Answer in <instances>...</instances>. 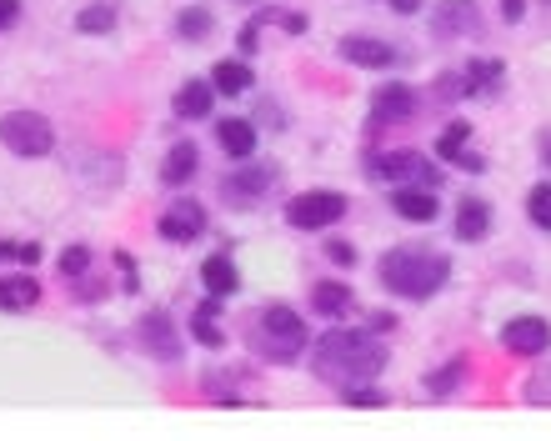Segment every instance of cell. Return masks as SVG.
<instances>
[{
  "label": "cell",
  "instance_id": "9a60e30c",
  "mask_svg": "<svg viewBox=\"0 0 551 441\" xmlns=\"http://www.w3.org/2000/svg\"><path fill=\"white\" fill-rule=\"evenodd\" d=\"M486 231H491V206L476 201V196H461V206H456V236L461 241H481Z\"/></svg>",
  "mask_w": 551,
  "mask_h": 441
},
{
  "label": "cell",
  "instance_id": "e0dca14e",
  "mask_svg": "<svg viewBox=\"0 0 551 441\" xmlns=\"http://www.w3.org/2000/svg\"><path fill=\"white\" fill-rule=\"evenodd\" d=\"M216 141H221L226 156L246 161V156L256 151V126H251V121H221V126H216Z\"/></svg>",
  "mask_w": 551,
  "mask_h": 441
},
{
  "label": "cell",
  "instance_id": "44dd1931",
  "mask_svg": "<svg viewBox=\"0 0 551 441\" xmlns=\"http://www.w3.org/2000/svg\"><path fill=\"white\" fill-rule=\"evenodd\" d=\"M201 281H206V291H216V296H231V291L241 286V276H236L231 256H206V266H201Z\"/></svg>",
  "mask_w": 551,
  "mask_h": 441
},
{
  "label": "cell",
  "instance_id": "6da1fadb",
  "mask_svg": "<svg viewBox=\"0 0 551 441\" xmlns=\"http://www.w3.org/2000/svg\"><path fill=\"white\" fill-rule=\"evenodd\" d=\"M311 366H316V376H326L346 391L386 366V346L371 331H326L311 351Z\"/></svg>",
  "mask_w": 551,
  "mask_h": 441
},
{
  "label": "cell",
  "instance_id": "1f68e13d",
  "mask_svg": "<svg viewBox=\"0 0 551 441\" xmlns=\"http://www.w3.org/2000/svg\"><path fill=\"white\" fill-rule=\"evenodd\" d=\"M346 401L351 406H386V391H376V386H346Z\"/></svg>",
  "mask_w": 551,
  "mask_h": 441
},
{
  "label": "cell",
  "instance_id": "4dcf8cb0",
  "mask_svg": "<svg viewBox=\"0 0 551 441\" xmlns=\"http://www.w3.org/2000/svg\"><path fill=\"white\" fill-rule=\"evenodd\" d=\"M0 256H11V261H21V266H36V261H41V246H36V241H26V246L0 241Z\"/></svg>",
  "mask_w": 551,
  "mask_h": 441
},
{
  "label": "cell",
  "instance_id": "8992f818",
  "mask_svg": "<svg viewBox=\"0 0 551 441\" xmlns=\"http://www.w3.org/2000/svg\"><path fill=\"white\" fill-rule=\"evenodd\" d=\"M371 171H376V181H421V186H441V171H436L421 151H386V156H371Z\"/></svg>",
  "mask_w": 551,
  "mask_h": 441
},
{
  "label": "cell",
  "instance_id": "5bb4252c",
  "mask_svg": "<svg viewBox=\"0 0 551 441\" xmlns=\"http://www.w3.org/2000/svg\"><path fill=\"white\" fill-rule=\"evenodd\" d=\"M391 211L406 216V221H426V226H431V221H436V196H431V186H416V191L406 186V191L391 196Z\"/></svg>",
  "mask_w": 551,
  "mask_h": 441
},
{
  "label": "cell",
  "instance_id": "ac0fdd59",
  "mask_svg": "<svg viewBox=\"0 0 551 441\" xmlns=\"http://www.w3.org/2000/svg\"><path fill=\"white\" fill-rule=\"evenodd\" d=\"M196 161H201V151H196L191 141H176L171 156H166V166H161V181H166V186H186V181L196 176Z\"/></svg>",
  "mask_w": 551,
  "mask_h": 441
},
{
  "label": "cell",
  "instance_id": "484cf974",
  "mask_svg": "<svg viewBox=\"0 0 551 441\" xmlns=\"http://www.w3.org/2000/svg\"><path fill=\"white\" fill-rule=\"evenodd\" d=\"M526 216H531V226L551 231V186H546V181L531 186V196H526Z\"/></svg>",
  "mask_w": 551,
  "mask_h": 441
},
{
  "label": "cell",
  "instance_id": "f1b7e54d",
  "mask_svg": "<svg viewBox=\"0 0 551 441\" xmlns=\"http://www.w3.org/2000/svg\"><path fill=\"white\" fill-rule=\"evenodd\" d=\"M461 376H466V356H456L451 366H441L426 386H431V396H446V391H456V381H461Z\"/></svg>",
  "mask_w": 551,
  "mask_h": 441
},
{
  "label": "cell",
  "instance_id": "e575fe53",
  "mask_svg": "<svg viewBox=\"0 0 551 441\" xmlns=\"http://www.w3.org/2000/svg\"><path fill=\"white\" fill-rule=\"evenodd\" d=\"M521 11H526V0H501V16L506 21H521Z\"/></svg>",
  "mask_w": 551,
  "mask_h": 441
},
{
  "label": "cell",
  "instance_id": "7a4b0ae2",
  "mask_svg": "<svg viewBox=\"0 0 551 441\" xmlns=\"http://www.w3.org/2000/svg\"><path fill=\"white\" fill-rule=\"evenodd\" d=\"M381 286L391 291V296H406V301H431L441 286H446V276H451V261L441 256V251H421V246H396V251H386L381 256Z\"/></svg>",
  "mask_w": 551,
  "mask_h": 441
},
{
  "label": "cell",
  "instance_id": "d4e9b609",
  "mask_svg": "<svg viewBox=\"0 0 551 441\" xmlns=\"http://www.w3.org/2000/svg\"><path fill=\"white\" fill-rule=\"evenodd\" d=\"M466 141H471V126H446V131H441V141H436V156H446V161H456V166H461V156H471V151H466Z\"/></svg>",
  "mask_w": 551,
  "mask_h": 441
},
{
  "label": "cell",
  "instance_id": "83f0119b",
  "mask_svg": "<svg viewBox=\"0 0 551 441\" xmlns=\"http://www.w3.org/2000/svg\"><path fill=\"white\" fill-rule=\"evenodd\" d=\"M176 31H181L186 41H201V36H211V11H206V6H191V11H181Z\"/></svg>",
  "mask_w": 551,
  "mask_h": 441
},
{
  "label": "cell",
  "instance_id": "d6a6232c",
  "mask_svg": "<svg viewBox=\"0 0 551 441\" xmlns=\"http://www.w3.org/2000/svg\"><path fill=\"white\" fill-rule=\"evenodd\" d=\"M326 261H336V266H356V251H351V241H331V246H326Z\"/></svg>",
  "mask_w": 551,
  "mask_h": 441
},
{
  "label": "cell",
  "instance_id": "277c9868",
  "mask_svg": "<svg viewBox=\"0 0 551 441\" xmlns=\"http://www.w3.org/2000/svg\"><path fill=\"white\" fill-rule=\"evenodd\" d=\"M0 146H6L11 156H46L56 146V131L41 111H6L0 116Z\"/></svg>",
  "mask_w": 551,
  "mask_h": 441
},
{
  "label": "cell",
  "instance_id": "4316f807",
  "mask_svg": "<svg viewBox=\"0 0 551 441\" xmlns=\"http://www.w3.org/2000/svg\"><path fill=\"white\" fill-rule=\"evenodd\" d=\"M116 26V11L111 6H86L81 16H76V31H86V36H101V31H111Z\"/></svg>",
  "mask_w": 551,
  "mask_h": 441
},
{
  "label": "cell",
  "instance_id": "4fadbf2b",
  "mask_svg": "<svg viewBox=\"0 0 551 441\" xmlns=\"http://www.w3.org/2000/svg\"><path fill=\"white\" fill-rule=\"evenodd\" d=\"M416 111V91L411 86H381L371 101V121H406Z\"/></svg>",
  "mask_w": 551,
  "mask_h": 441
},
{
  "label": "cell",
  "instance_id": "603a6c76",
  "mask_svg": "<svg viewBox=\"0 0 551 441\" xmlns=\"http://www.w3.org/2000/svg\"><path fill=\"white\" fill-rule=\"evenodd\" d=\"M351 301H356V291H351V286H341V281H321L311 306H316L321 316H346V311H351Z\"/></svg>",
  "mask_w": 551,
  "mask_h": 441
},
{
  "label": "cell",
  "instance_id": "3957f363",
  "mask_svg": "<svg viewBox=\"0 0 551 441\" xmlns=\"http://www.w3.org/2000/svg\"><path fill=\"white\" fill-rule=\"evenodd\" d=\"M261 336H256V351L266 361H296L301 346H306V321L291 311V306H266L261 311Z\"/></svg>",
  "mask_w": 551,
  "mask_h": 441
},
{
  "label": "cell",
  "instance_id": "2e32d148",
  "mask_svg": "<svg viewBox=\"0 0 551 441\" xmlns=\"http://www.w3.org/2000/svg\"><path fill=\"white\" fill-rule=\"evenodd\" d=\"M211 101H216V86H211V81H186V86L176 91V111H181L186 121L211 116Z\"/></svg>",
  "mask_w": 551,
  "mask_h": 441
},
{
  "label": "cell",
  "instance_id": "d6986e66",
  "mask_svg": "<svg viewBox=\"0 0 551 441\" xmlns=\"http://www.w3.org/2000/svg\"><path fill=\"white\" fill-rule=\"evenodd\" d=\"M221 306H226V296H216V291H211V296L196 306L191 331H196V341H201V346H221V341H226V331L216 326V311H221Z\"/></svg>",
  "mask_w": 551,
  "mask_h": 441
},
{
  "label": "cell",
  "instance_id": "ba28073f",
  "mask_svg": "<svg viewBox=\"0 0 551 441\" xmlns=\"http://www.w3.org/2000/svg\"><path fill=\"white\" fill-rule=\"evenodd\" d=\"M501 346L516 356H541V351H551V326L541 316H511L501 326Z\"/></svg>",
  "mask_w": 551,
  "mask_h": 441
},
{
  "label": "cell",
  "instance_id": "cb8c5ba5",
  "mask_svg": "<svg viewBox=\"0 0 551 441\" xmlns=\"http://www.w3.org/2000/svg\"><path fill=\"white\" fill-rule=\"evenodd\" d=\"M466 81L476 96H496V86L506 81V66L501 61H466Z\"/></svg>",
  "mask_w": 551,
  "mask_h": 441
},
{
  "label": "cell",
  "instance_id": "52a82bcc",
  "mask_svg": "<svg viewBox=\"0 0 551 441\" xmlns=\"http://www.w3.org/2000/svg\"><path fill=\"white\" fill-rule=\"evenodd\" d=\"M141 346L156 356V361H181V331L171 321V311H146L141 316Z\"/></svg>",
  "mask_w": 551,
  "mask_h": 441
},
{
  "label": "cell",
  "instance_id": "836d02e7",
  "mask_svg": "<svg viewBox=\"0 0 551 441\" xmlns=\"http://www.w3.org/2000/svg\"><path fill=\"white\" fill-rule=\"evenodd\" d=\"M16 16H21V0H0V31H11Z\"/></svg>",
  "mask_w": 551,
  "mask_h": 441
},
{
  "label": "cell",
  "instance_id": "30bf717a",
  "mask_svg": "<svg viewBox=\"0 0 551 441\" xmlns=\"http://www.w3.org/2000/svg\"><path fill=\"white\" fill-rule=\"evenodd\" d=\"M431 31L441 41H461L476 31V6L471 0H436V16H431Z\"/></svg>",
  "mask_w": 551,
  "mask_h": 441
},
{
  "label": "cell",
  "instance_id": "8fae6325",
  "mask_svg": "<svg viewBox=\"0 0 551 441\" xmlns=\"http://www.w3.org/2000/svg\"><path fill=\"white\" fill-rule=\"evenodd\" d=\"M351 66H366V71H386L391 61H401L396 56V46H386V41H371V36H341V46H336Z\"/></svg>",
  "mask_w": 551,
  "mask_h": 441
},
{
  "label": "cell",
  "instance_id": "5b68a950",
  "mask_svg": "<svg viewBox=\"0 0 551 441\" xmlns=\"http://www.w3.org/2000/svg\"><path fill=\"white\" fill-rule=\"evenodd\" d=\"M346 216V196L341 191H306V196H296L291 206H286V221L296 226V231H326V226H336Z\"/></svg>",
  "mask_w": 551,
  "mask_h": 441
},
{
  "label": "cell",
  "instance_id": "8d00e7d4",
  "mask_svg": "<svg viewBox=\"0 0 551 441\" xmlns=\"http://www.w3.org/2000/svg\"><path fill=\"white\" fill-rule=\"evenodd\" d=\"M541 161H546V166H551V136H546V141H541Z\"/></svg>",
  "mask_w": 551,
  "mask_h": 441
},
{
  "label": "cell",
  "instance_id": "d590c367",
  "mask_svg": "<svg viewBox=\"0 0 551 441\" xmlns=\"http://www.w3.org/2000/svg\"><path fill=\"white\" fill-rule=\"evenodd\" d=\"M391 11H396V16H416L421 0H391Z\"/></svg>",
  "mask_w": 551,
  "mask_h": 441
},
{
  "label": "cell",
  "instance_id": "9c48e42d",
  "mask_svg": "<svg viewBox=\"0 0 551 441\" xmlns=\"http://www.w3.org/2000/svg\"><path fill=\"white\" fill-rule=\"evenodd\" d=\"M271 186H276V171L246 166V171H231V176L221 181V196H226L231 206H251V201H261Z\"/></svg>",
  "mask_w": 551,
  "mask_h": 441
},
{
  "label": "cell",
  "instance_id": "7c38bea8",
  "mask_svg": "<svg viewBox=\"0 0 551 441\" xmlns=\"http://www.w3.org/2000/svg\"><path fill=\"white\" fill-rule=\"evenodd\" d=\"M206 231V211L196 201H176L166 216H161V236L166 241H196Z\"/></svg>",
  "mask_w": 551,
  "mask_h": 441
},
{
  "label": "cell",
  "instance_id": "f546056e",
  "mask_svg": "<svg viewBox=\"0 0 551 441\" xmlns=\"http://www.w3.org/2000/svg\"><path fill=\"white\" fill-rule=\"evenodd\" d=\"M86 266H91V251H86V246H71V251L61 256V276H86Z\"/></svg>",
  "mask_w": 551,
  "mask_h": 441
},
{
  "label": "cell",
  "instance_id": "7402d4cb",
  "mask_svg": "<svg viewBox=\"0 0 551 441\" xmlns=\"http://www.w3.org/2000/svg\"><path fill=\"white\" fill-rule=\"evenodd\" d=\"M211 86H216L221 96H246V91H251V66H241V61H221V66L211 71Z\"/></svg>",
  "mask_w": 551,
  "mask_h": 441
},
{
  "label": "cell",
  "instance_id": "ffe728a7",
  "mask_svg": "<svg viewBox=\"0 0 551 441\" xmlns=\"http://www.w3.org/2000/svg\"><path fill=\"white\" fill-rule=\"evenodd\" d=\"M41 301V286L31 276H0V306L6 311H31Z\"/></svg>",
  "mask_w": 551,
  "mask_h": 441
}]
</instances>
